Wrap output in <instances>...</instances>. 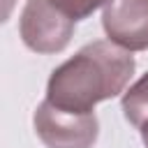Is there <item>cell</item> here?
Returning a JSON list of instances; mask_svg holds the SVG:
<instances>
[{
	"instance_id": "obj_6",
	"label": "cell",
	"mask_w": 148,
	"mask_h": 148,
	"mask_svg": "<svg viewBox=\"0 0 148 148\" xmlns=\"http://www.w3.org/2000/svg\"><path fill=\"white\" fill-rule=\"evenodd\" d=\"M109 0H53V5L60 9V12H65L72 21H83V18H88L95 9H99V7H104Z\"/></svg>"
},
{
	"instance_id": "obj_7",
	"label": "cell",
	"mask_w": 148,
	"mask_h": 148,
	"mask_svg": "<svg viewBox=\"0 0 148 148\" xmlns=\"http://www.w3.org/2000/svg\"><path fill=\"white\" fill-rule=\"evenodd\" d=\"M141 139H143V146L148 148V130H143V132H141Z\"/></svg>"
},
{
	"instance_id": "obj_3",
	"label": "cell",
	"mask_w": 148,
	"mask_h": 148,
	"mask_svg": "<svg viewBox=\"0 0 148 148\" xmlns=\"http://www.w3.org/2000/svg\"><path fill=\"white\" fill-rule=\"evenodd\" d=\"M74 23L53 0H28L18 18V35L35 53H60L74 35Z\"/></svg>"
},
{
	"instance_id": "obj_1",
	"label": "cell",
	"mask_w": 148,
	"mask_h": 148,
	"mask_svg": "<svg viewBox=\"0 0 148 148\" xmlns=\"http://www.w3.org/2000/svg\"><path fill=\"white\" fill-rule=\"evenodd\" d=\"M134 56L109 39H97L58 65L46 83V102L72 113H95L104 99L127 90L134 76Z\"/></svg>"
},
{
	"instance_id": "obj_5",
	"label": "cell",
	"mask_w": 148,
	"mask_h": 148,
	"mask_svg": "<svg viewBox=\"0 0 148 148\" xmlns=\"http://www.w3.org/2000/svg\"><path fill=\"white\" fill-rule=\"evenodd\" d=\"M120 109L132 127H136L139 132L148 130V72L123 92Z\"/></svg>"
},
{
	"instance_id": "obj_4",
	"label": "cell",
	"mask_w": 148,
	"mask_h": 148,
	"mask_svg": "<svg viewBox=\"0 0 148 148\" xmlns=\"http://www.w3.org/2000/svg\"><path fill=\"white\" fill-rule=\"evenodd\" d=\"M102 28L116 46L134 53L148 49V0H109Z\"/></svg>"
},
{
	"instance_id": "obj_2",
	"label": "cell",
	"mask_w": 148,
	"mask_h": 148,
	"mask_svg": "<svg viewBox=\"0 0 148 148\" xmlns=\"http://www.w3.org/2000/svg\"><path fill=\"white\" fill-rule=\"evenodd\" d=\"M32 127L46 148H92L99 136L95 113H72L46 99L35 109Z\"/></svg>"
}]
</instances>
